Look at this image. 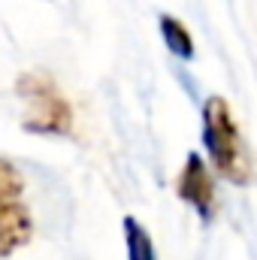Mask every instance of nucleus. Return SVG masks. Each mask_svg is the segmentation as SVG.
Wrapping results in <instances>:
<instances>
[{"label":"nucleus","mask_w":257,"mask_h":260,"mask_svg":"<svg viewBox=\"0 0 257 260\" xmlns=\"http://www.w3.org/2000/svg\"><path fill=\"white\" fill-rule=\"evenodd\" d=\"M18 94L27 103V115H24V127L34 133H67L73 127V112L61 97L58 85L37 73V76H24L18 82Z\"/></svg>","instance_id":"obj_2"},{"label":"nucleus","mask_w":257,"mask_h":260,"mask_svg":"<svg viewBox=\"0 0 257 260\" xmlns=\"http://www.w3.org/2000/svg\"><path fill=\"white\" fill-rule=\"evenodd\" d=\"M203 142L209 148L215 170L224 179H230L236 185L251 182V160H248L245 142L239 136V127H236L224 97H209L203 106Z\"/></svg>","instance_id":"obj_1"},{"label":"nucleus","mask_w":257,"mask_h":260,"mask_svg":"<svg viewBox=\"0 0 257 260\" xmlns=\"http://www.w3.org/2000/svg\"><path fill=\"white\" fill-rule=\"evenodd\" d=\"M176 191H179V197L185 203H191L194 209L200 212L203 221L212 218V212H215V191H212V179H209V170H206L200 154L188 157V164H185V170L179 176V188Z\"/></svg>","instance_id":"obj_4"},{"label":"nucleus","mask_w":257,"mask_h":260,"mask_svg":"<svg viewBox=\"0 0 257 260\" xmlns=\"http://www.w3.org/2000/svg\"><path fill=\"white\" fill-rule=\"evenodd\" d=\"M160 27H164V40H167V46H170L176 55L191 58V55H194V46H191L188 30H185L176 18H164V21H160Z\"/></svg>","instance_id":"obj_6"},{"label":"nucleus","mask_w":257,"mask_h":260,"mask_svg":"<svg viewBox=\"0 0 257 260\" xmlns=\"http://www.w3.org/2000/svg\"><path fill=\"white\" fill-rule=\"evenodd\" d=\"M34 233V218L24 203L21 173L0 157V257L21 248Z\"/></svg>","instance_id":"obj_3"},{"label":"nucleus","mask_w":257,"mask_h":260,"mask_svg":"<svg viewBox=\"0 0 257 260\" xmlns=\"http://www.w3.org/2000/svg\"><path fill=\"white\" fill-rule=\"evenodd\" d=\"M124 236H127L130 260H154V248H151L148 233H145L133 218H124Z\"/></svg>","instance_id":"obj_5"}]
</instances>
